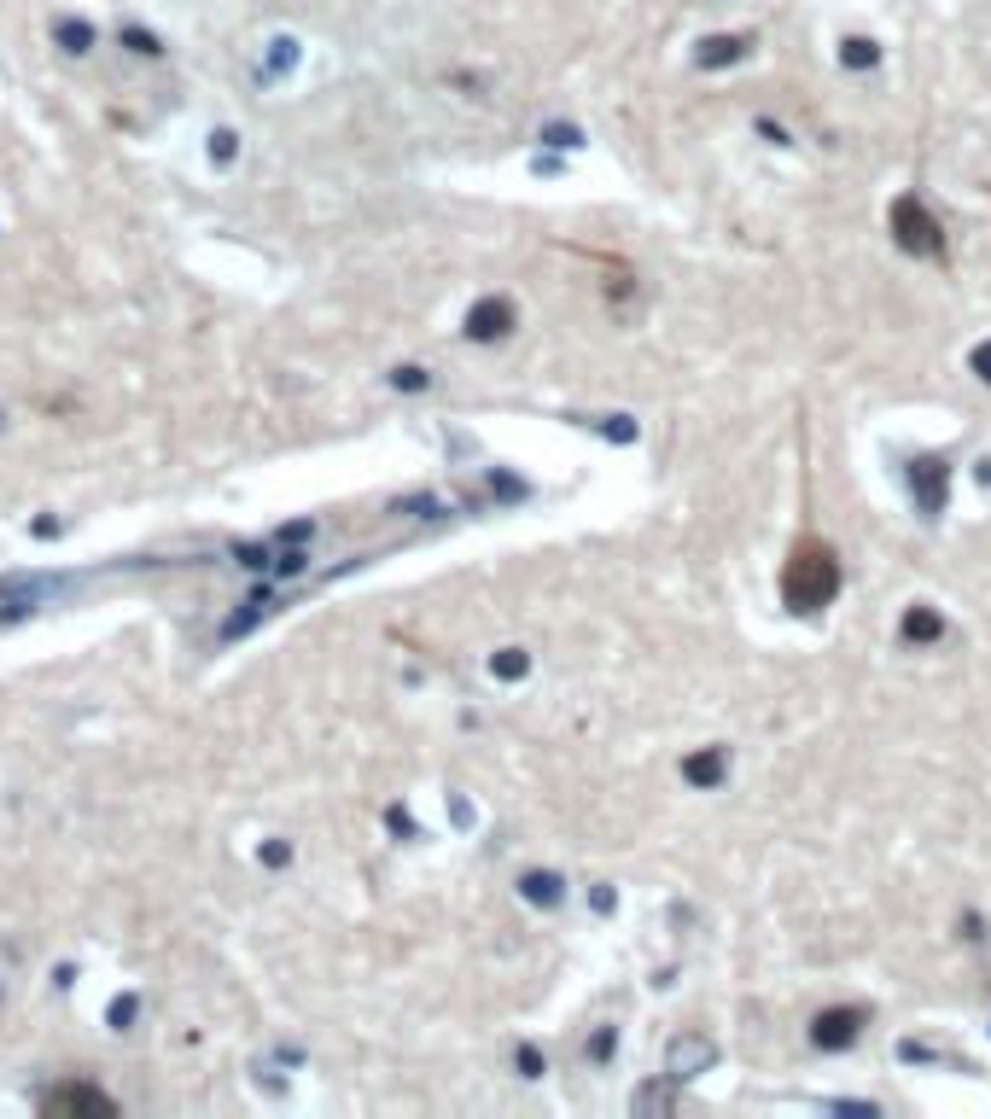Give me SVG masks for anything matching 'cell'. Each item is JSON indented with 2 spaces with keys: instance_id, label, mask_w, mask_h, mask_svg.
I'll use <instances>...</instances> for the list:
<instances>
[{
  "instance_id": "277c9868",
  "label": "cell",
  "mask_w": 991,
  "mask_h": 1119,
  "mask_svg": "<svg viewBox=\"0 0 991 1119\" xmlns=\"http://www.w3.org/2000/svg\"><path fill=\"white\" fill-rule=\"evenodd\" d=\"M508 327H513V309L502 304V298H490V304H479L467 315V333H473V339H502Z\"/></svg>"
},
{
  "instance_id": "7a4b0ae2",
  "label": "cell",
  "mask_w": 991,
  "mask_h": 1119,
  "mask_svg": "<svg viewBox=\"0 0 991 1119\" xmlns=\"http://www.w3.org/2000/svg\"><path fill=\"white\" fill-rule=\"evenodd\" d=\"M892 239H898L904 251H916V257H939V251H945V234H939V222L927 216L922 199L892 204Z\"/></svg>"
},
{
  "instance_id": "6da1fadb",
  "label": "cell",
  "mask_w": 991,
  "mask_h": 1119,
  "mask_svg": "<svg viewBox=\"0 0 991 1119\" xmlns=\"http://www.w3.org/2000/svg\"><path fill=\"white\" fill-rule=\"evenodd\" d=\"M834 589H840V560H834V548L822 543V537H805V543L787 554V572H782L787 607L793 612H822L834 601Z\"/></svg>"
},
{
  "instance_id": "8992f818",
  "label": "cell",
  "mask_w": 991,
  "mask_h": 1119,
  "mask_svg": "<svg viewBox=\"0 0 991 1119\" xmlns=\"http://www.w3.org/2000/svg\"><path fill=\"white\" fill-rule=\"evenodd\" d=\"M65 1108H88V1114H111V1102H105L100 1090H53L47 1096V1114H65Z\"/></svg>"
},
{
  "instance_id": "30bf717a",
  "label": "cell",
  "mask_w": 991,
  "mask_h": 1119,
  "mask_svg": "<svg viewBox=\"0 0 991 1119\" xmlns=\"http://www.w3.org/2000/svg\"><path fill=\"white\" fill-rule=\"evenodd\" d=\"M974 368H980V379H991V350H980V356H974Z\"/></svg>"
},
{
  "instance_id": "52a82bcc",
  "label": "cell",
  "mask_w": 991,
  "mask_h": 1119,
  "mask_svg": "<svg viewBox=\"0 0 991 1119\" xmlns=\"http://www.w3.org/2000/svg\"><path fill=\"white\" fill-rule=\"evenodd\" d=\"M904 636H910V642H927V636H939V618H933V612H910Z\"/></svg>"
},
{
  "instance_id": "9c48e42d",
  "label": "cell",
  "mask_w": 991,
  "mask_h": 1119,
  "mask_svg": "<svg viewBox=\"0 0 991 1119\" xmlns=\"http://www.w3.org/2000/svg\"><path fill=\"white\" fill-rule=\"evenodd\" d=\"M496 671H502V677H519V671H525V653H513V647H508V653L496 659Z\"/></svg>"
},
{
  "instance_id": "3957f363",
  "label": "cell",
  "mask_w": 991,
  "mask_h": 1119,
  "mask_svg": "<svg viewBox=\"0 0 991 1119\" xmlns=\"http://www.w3.org/2000/svg\"><path fill=\"white\" fill-rule=\"evenodd\" d=\"M712 1038L706 1032H683L677 1044H671V1079H694V1073H706V1061H712Z\"/></svg>"
},
{
  "instance_id": "ba28073f",
  "label": "cell",
  "mask_w": 991,
  "mask_h": 1119,
  "mask_svg": "<svg viewBox=\"0 0 991 1119\" xmlns=\"http://www.w3.org/2000/svg\"><path fill=\"white\" fill-rule=\"evenodd\" d=\"M723 776V758L712 752V758H688V781H718Z\"/></svg>"
},
{
  "instance_id": "5b68a950",
  "label": "cell",
  "mask_w": 991,
  "mask_h": 1119,
  "mask_svg": "<svg viewBox=\"0 0 991 1119\" xmlns=\"http://www.w3.org/2000/svg\"><path fill=\"white\" fill-rule=\"evenodd\" d=\"M857 1020H863L857 1009H828V1015L817 1020V1044H822V1050H840V1044H852V1038H857Z\"/></svg>"
}]
</instances>
